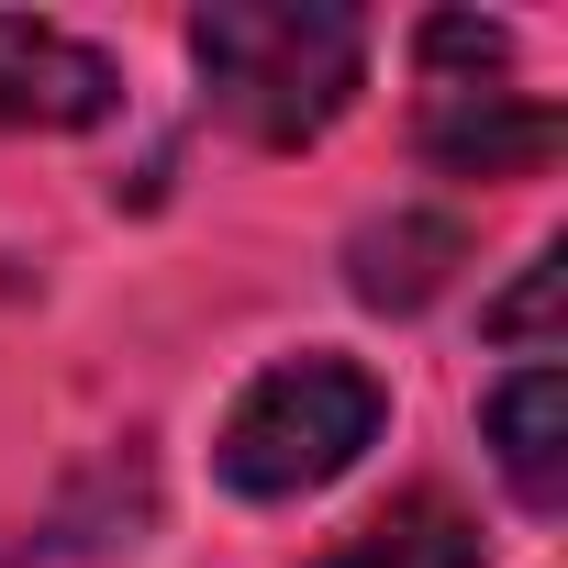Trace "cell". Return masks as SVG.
I'll return each instance as SVG.
<instances>
[{"label": "cell", "instance_id": "8992f818", "mask_svg": "<svg viewBox=\"0 0 568 568\" xmlns=\"http://www.w3.org/2000/svg\"><path fill=\"white\" fill-rule=\"evenodd\" d=\"M446 267H468V234L446 212H390V223H357L346 245V291L368 313H424L446 291Z\"/></svg>", "mask_w": 568, "mask_h": 568}, {"label": "cell", "instance_id": "277c9868", "mask_svg": "<svg viewBox=\"0 0 568 568\" xmlns=\"http://www.w3.org/2000/svg\"><path fill=\"white\" fill-rule=\"evenodd\" d=\"M123 112V68L90 34L0 23V134H90Z\"/></svg>", "mask_w": 568, "mask_h": 568}, {"label": "cell", "instance_id": "6da1fadb", "mask_svg": "<svg viewBox=\"0 0 568 568\" xmlns=\"http://www.w3.org/2000/svg\"><path fill=\"white\" fill-rule=\"evenodd\" d=\"M201 101L245 145H324L368 90V23L346 0H201L190 12Z\"/></svg>", "mask_w": 568, "mask_h": 568}, {"label": "cell", "instance_id": "3957f363", "mask_svg": "<svg viewBox=\"0 0 568 568\" xmlns=\"http://www.w3.org/2000/svg\"><path fill=\"white\" fill-rule=\"evenodd\" d=\"M413 68H424V168L446 179H535L557 156V112L535 90H513V34L479 23V12H435L413 34Z\"/></svg>", "mask_w": 568, "mask_h": 568}, {"label": "cell", "instance_id": "52a82bcc", "mask_svg": "<svg viewBox=\"0 0 568 568\" xmlns=\"http://www.w3.org/2000/svg\"><path fill=\"white\" fill-rule=\"evenodd\" d=\"M313 568H479V524L446 490H402L390 513H368L346 546H324Z\"/></svg>", "mask_w": 568, "mask_h": 568}, {"label": "cell", "instance_id": "ba28073f", "mask_svg": "<svg viewBox=\"0 0 568 568\" xmlns=\"http://www.w3.org/2000/svg\"><path fill=\"white\" fill-rule=\"evenodd\" d=\"M557 278H568V245H535L524 291L490 302V335H501V346H546V324H557Z\"/></svg>", "mask_w": 568, "mask_h": 568}, {"label": "cell", "instance_id": "5b68a950", "mask_svg": "<svg viewBox=\"0 0 568 568\" xmlns=\"http://www.w3.org/2000/svg\"><path fill=\"white\" fill-rule=\"evenodd\" d=\"M479 435H490V468L513 479L524 513H557V501H568V379H557L546 357L513 368V379H490Z\"/></svg>", "mask_w": 568, "mask_h": 568}, {"label": "cell", "instance_id": "7a4b0ae2", "mask_svg": "<svg viewBox=\"0 0 568 568\" xmlns=\"http://www.w3.org/2000/svg\"><path fill=\"white\" fill-rule=\"evenodd\" d=\"M379 424H390V390L357 357H324V346L278 357L267 379L234 390V413L212 435V479L234 501H313L379 446Z\"/></svg>", "mask_w": 568, "mask_h": 568}]
</instances>
